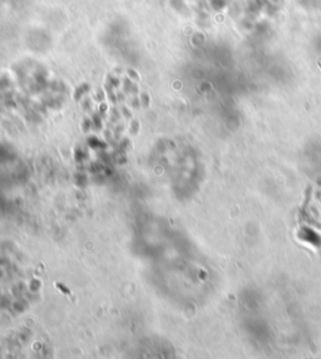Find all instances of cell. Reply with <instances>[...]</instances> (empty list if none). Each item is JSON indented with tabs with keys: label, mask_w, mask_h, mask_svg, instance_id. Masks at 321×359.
I'll use <instances>...</instances> for the list:
<instances>
[{
	"label": "cell",
	"mask_w": 321,
	"mask_h": 359,
	"mask_svg": "<svg viewBox=\"0 0 321 359\" xmlns=\"http://www.w3.org/2000/svg\"><path fill=\"white\" fill-rule=\"evenodd\" d=\"M301 239L321 252V180L310 189L300 212Z\"/></svg>",
	"instance_id": "obj_1"
}]
</instances>
